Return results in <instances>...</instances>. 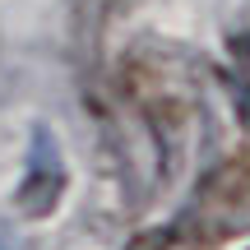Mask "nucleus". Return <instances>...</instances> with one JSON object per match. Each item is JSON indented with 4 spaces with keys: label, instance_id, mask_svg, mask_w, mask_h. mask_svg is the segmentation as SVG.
I'll list each match as a JSON object with an SVG mask.
<instances>
[{
    "label": "nucleus",
    "instance_id": "f257e3e1",
    "mask_svg": "<svg viewBox=\"0 0 250 250\" xmlns=\"http://www.w3.org/2000/svg\"><path fill=\"white\" fill-rule=\"evenodd\" d=\"M121 98L130 111L148 125L158 153H176L186 144V130L195 121V79L167 56H134L121 74Z\"/></svg>",
    "mask_w": 250,
    "mask_h": 250
},
{
    "label": "nucleus",
    "instance_id": "f03ea898",
    "mask_svg": "<svg viewBox=\"0 0 250 250\" xmlns=\"http://www.w3.org/2000/svg\"><path fill=\"white\" fill-rule=\"evenodd\" d=\"M181 236L199 246H218L227 236L250 232V153L227 158L199 181L195 204H190L186 223L176 227Z\"/></svg>",
    "mask_w": 250,
    "mask_h": 250
}]
</instances>
